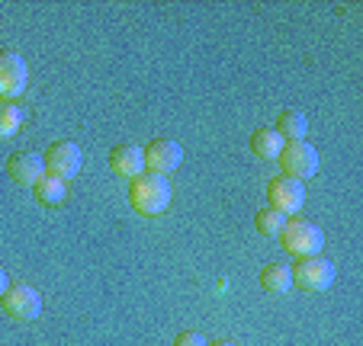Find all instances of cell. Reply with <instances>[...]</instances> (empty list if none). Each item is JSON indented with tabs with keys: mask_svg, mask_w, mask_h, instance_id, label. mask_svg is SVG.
<instances>
[{
	"mask_svg": "<svg viewBox=\"0 0 363 346\" xmlns=\"http://www.w3.org/2000/svg\"><path fill=\"white\" fill-rule=\"evenodd\" d=\"M267 209L280 212V215H296L306 205V186L293 177H274L267 183Z\"/></svg>",
	"mask_w": 363,
	"mask_h": 346,
	"instance_id": "cell-6",
	"label": "cell"
},
{
	"mask_svg": "<svg viewBox=\"0 0 363 346\" xmlns=\"http://www.w3.org/2000/svg\"><path fill=\"white\" fill-rule=\"evenodd\" d=\"M110 167L113 173H119V177H138V173H145V154L142 148H135V144H116V148L110 151Z\"/></svg>",
	"mask_w": 363,
	"mask_h": 346,
	"instance_id": "cell-11",
	"label": "cell"
},
{
	"mask_svg": "<svg viewBox=\"0 0 363 346\" xmlns=\"http://www.w3.org/2000/svg\"><path fill=\"white\" fill-rule=\"evenodd\" d=\"M174 346H209V343H206L203 333H196V330H184V333H177Z\"/></svg>",
	"mask_w": 363,
	"mask_h": 346,
	"instance_id": "cell-18",
	"label": "cell"
},
{
	"mask_svg": "<svg viewBox=\"0 0 363 346\" xmlns=\"http://www.w3.org/2000/svg\"><path fill=\"white\" fill-rule=\"evenodd\" d=\"M261 289L270 295H286L293 289V270L286 260H270L261 270Z\"/></svg>",
	"mask_w": 363,
	"mask_h": 346,
	"instance_id": "cell-12",
	"label": "cell"
},
{
	"mask_svg": "<svg viewBox=\"0 0 363 346\" xmlns=\"http://www.w3.org/2000/svg\"><path fill=\"white\" fill-rule=\"evenodd\" d=\"M33 192L42 205H48V209H55V205H62L65 199H68V186H65V180L48 177V173L33 186Z\"/></svg>",
	"mask_w": 363,
	"mask_h": 346,
	"instance_id": "cell-15",
	"label": "cell"
},
{
	"mask_svg": "<svg viewBox=\"0 0 363 346\" xmlns=\"http://www.w3.org/2000/svg\"><path fill=\"white\" fill-rule=\"evenodd\" d=\"M145 154V173H158V177H167L174 170L180 167L184 161V148L171 138H155L148 142V148H142Z\"/></svg>",
	"mask_w": 363,
	"mask_h": 346,
	"instance_id": "cell-8",
	"label": "cell"
},
{
	"mask_svg": "<svg viewBox=\"0 0 363 346\" xmlns=\"http://www.w3.org/2000/svg\"><path fill=\"white\" fill-rule=\"evenodd\" d=\"M277 238H280V244L286 247V253H296V257H315L325 244L322 228L306 221V218H289Z\"/></svg>",
	"mask_w": 363,
	"mask_h": 346,
	"instance_id": "cell-2",
	"label": "cell"
},
{
	"mask_svg": "<svg viewBox=\"0 0 363 346\" xmlns=\"http://www.w3.org/2000/svg\"><path fill=\"white\" fill-rule=\"evenodd\" d=\"M293 270V285H299L302 292H325L335 282V266L325 257H299V263L289 266Z\"/></svg>",
	"mask_w": 363,
	"mask_h": 346,
	"instance_id": "cell-4",
	"label": "cell"
},
{
	"mask_svg": "<svg viewBox=\"0 0 363 346\" xmlns=\"http://www.w3.org/2000/svg\"><path fill=\"white\" fill-rule=\"evenodd\" d=\"M277 161L283 167V177H293L299 183L318 173V151L308 142H286Z\"/></svg>",
	"mask_w": 363,
	"mask_h": 346,
	"instance_id": "cell-5",
	"label": "cell"
},
{
	"mask_svg": "<svg viewBox=\"0 0 363 346\" xmlns=\"http://www.w3.org/2000/svg\"><path fill=\"white\" fill-rule=\"evenodd\" d=\"M283 144L286 142L277 135V129H254V135H251V151L261 157V161H277Z\"/></svg>",
	"mask_w": 363,
	"mask_h": 346,
	"instance_id": "cell-14",
	"label": "cell"
},
{
	"mask_svg": "<svg viewBox=\"0 0 363 346\" xmlns=\"http://www.w3.org/2000/svg\"><path fill=\"white\" fill-rule=\"evenodd\" d=\"M23 125V109L13 100H4L0 96V142L4 138H13Z\"/></svg>",
	"mask_w": 363,
	"mask_h": 346,
	"instance_id": "cell-16",
	"label": "cell"
},
{
	"mask_svg": "<svg viewBox=\"0 0 363 346\" xmlns=\"http://www.w3.org/2000/svg\"><path fill=\"white\" fill-rule=\"evenodd\" d=\"M0 308L13 321H35L42 314V295L33 285H10L7 292L0 295Z\"/></svg>",
	"mask_w": 363,
	"mask_h": 346,
	"instance_id": "cell-7",
	"label": "cell"
},
{
	"mask_svg": "<svg viewBox=\"0 0 363 346\" xmlns=\"http://www.w3.org/2000/svg\"><path fill=\"white\" fill-rule=\"evenodd\" d=\"M209 346H238V343H232V340H219V343H209Z\"/></svg>",
	"mask_w": 363,
	"mask_h": 346,
	"instance_id": "cell-20",
	"label": "cell"
},
{
	"mask_svg": "<svg viewBox=\"0 0 363 346\" xmlns=\"http://www.w3.org/2000/svg\"><path fill=\"white\" fill-rule=\"evenodd\" d=\"M42 163H45V173L48 177H58L68 183L71 177H77L84 167V154L74 142H52L42 154Z\"/></svg>",
	"mask_w": 363,
	"mask_h": 346,
	"instance_id": "cell-3",
	"label": "cell"
},
{
	"mask_svg": "<svg viewBox=\"0 0 363 346\" xmlns=\"http://www.w3.org/2000/svg\"><path fill=\"white\" fill-rule=\"evenodd\" d=\"M129 205L145 218H155L171 205V183L158 173H138L129 183Z\"/></svg>",
	"mask_w": 363,
	"mask_h": 346,
	"instance_id": "cell-1",
	"label": "cell"
},
{
	"mask_svg": "<svg viewBox=\"0 0 363 346\" xmlns=\"http://www.w3.org/2000/svg\"><path fill=\"white\" fill-rule=\"evenodd\" d=\"M277 135L283 138V142H306V132H308V122L306 115L299 113V109H283L280 115H277Z\"/></svg>",
	"mask_w": 363,
	"mask_h": 346,
	"instance_id": "cell-13",
	"label": "cell"
},
{
	"mask_svg": "<svg viewBox=\"0 0 363 346\" xmlns=\"http://www.w3.org/2000/svg\"><path fill=\"white\" fill-rule=\"evenodd\" d=\"M7 177L13 180L16 186H35L45 177L42 154H35V151H13V154L7 157Z\"/></svg>",
	"mask_w": 363,
	"mask_h": 346,
	"instance_id": "cell-10",
	"label": "cell"
},
{
	"mask_svg": "<svg viewBox=\"0 0 363 346\" xmlns=\"http://www.w3.org/2000/svg\"><path fill=\"white\" fill-rule=\"evenodd\" d=\"M10 289V276H7V270H0V295Z\"/></svg>",
	"mask_w": 363,
	"mask_h": 346,
	"instance_id": "cell-19",
	"label": "cell"
},
{
	"mask_svg": "<svg viewBox=\"0 0 363 346\" xmlns=\"http://www.w3.org/2000/svg\"><path fill=\"white\" fill-rule=\"evenodd\" d=\"M23 90H26V62L16 52L4 48L0 52V96L16 100Z\"/></svg>",
	"mask_w": 363,
	"mask_h": 346,
	"instance_id": "cell-9",
	"label": "cell"
},
{
	"mask_svg": "<svg viewBox=\"0 0 363 346\" xmlns=\"http://www.w3.org/2000/svg\"><path fill=\"white\" fill-rule=\"evenodd\" d=\"M283 224H286V215H280L274 209H261L254 215V228L261 231V234H267V238H277L283 231Z\"/></svg>",
	"mask_w": 363,
	"mask_h": 346,
	"instance_id": "cell-17",
	"label": "cell"
}]
</instances>
